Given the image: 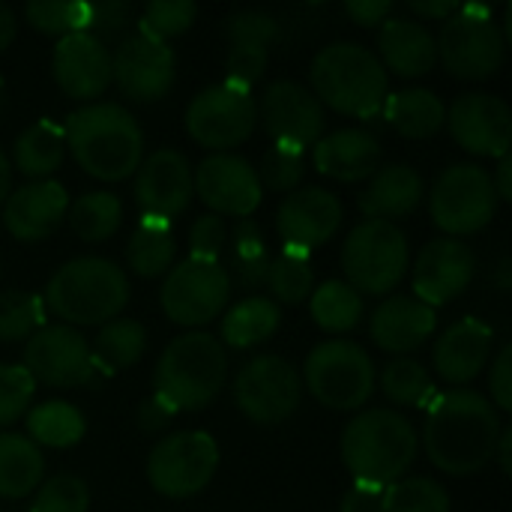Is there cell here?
<instances>
[{
	"mask_svg": "<svg viewBox=\"0 0 512 512\" xmlns=\"http://www.w3.org/2000/svg\"><path fill=\"white\" fill-rule=\"evenodd\" d=\"M312 159L324 177L357 183V180H369L378 171L381 144L366 129H339L315 141Z\"/></svg>",
	"mask_w": 512,
	"mask_h": 512,
	"instance_id": "obj_27",
	"label": "cell"
},
{
	"mask_svg": "<svg viewBox=\"0 0 512 512\" xmlns=\"http://www.w3.org/2000/svg\"><path fill=\"white\" fill-rule=\"evenodd\" d=\"M33 378L24 366H0V429L12 426L33 399Z\"/></svg>",
	"mask_w": 512,
	"mask_h": 512,
	"instance_id": "obj_49",
	"label": "cell"
},
{
	"mask_svg": "<svg viewBox=\"0 0 512 512\" xmlns=\"http://www.w3.org/2000/svg\"><path fill=\"white\" fill-rule=\"evenodd\" d=\"M342 225V201L321 186H306L297 192H288L276 213V228L282 237V246L315 252Z\"/></svg>",
	"mask_w": 512,
	"mask_h": 512,
	"instance_id": "obj_21",
	"label": "cell"
},
{
	"mask_svg": "<svg viewBox=\"0 0 512 512\" xmlns=\"http://www.w3.org/2000/svg\"><path fill=\"white\" fill-rule=\"evenodd\" d=\"M345 12L354 24L360 27H375V24H384L387 15L393 12V3L390 0H348L345 3Z\"/></svg>",
	"mask_w": 512,
	"mask_h": 512,
	"instance_id": "obj_56",
	"label": "cell"
},
{
	"mask_svg": "<svg viewBox=\"0 0 512 512\" xmlns=\"http://www.w3.org/2000/svg\"><path fill=\"white\" fill-rule=\"evenodd\" d=\"M429 207H432L435 225L444 234L462 237L492 222L498 210V195L486 168L474 162H459V165H450L435 180Z\"/></svg>",
	"mask_w": 512,
	"mask_h": 512,
	"instance_id": "obj_10",
	"label": "cell"
},
{
	"mask_svg": "<svg viewBox=\"0 0 512 512\" xmlns=\"http://www.w3.org/2000/svg\"><path fill=\"white\" fill-rule=\"evenodd\" d=\"M303 384L330 411H357L375 393V363L345 339L321 342L303 366Z\"/></svg>",
	"mask_w": 512,
	"mask_h": 512,
	"instance_id": "obj_8",
	"label": "cell"
},
{
	"mask_svg": "<svg viewBox=\"0 0 512 512\" xmlns=\"http://www.w3.org/2000/svg\"><path fill=\"white\" fill-rule=\"evenodd\" d=\"M111 81L135 102H156L174 84V51L144 33L120 42L111 57Z\"/></svg>",
	"mask_w": 512,
	"mask_h": 512,
	"instance_id": "obj_19",
	"label": "cell"
},
{
	"mask_svg": "<svg viewBox=\"0 0 512 512\" xmlns=\"http://www.w3.org/2000/svg\"><path fill=\"white\" fill-rule=\"evenodd\" d=\"M132 15L129 3L123 0H99V3H90V30H117L126 24V18Z\"/></svg>",
	"mask_w": 512,
	"mask_h": 512,
	"instance_id": "obj_54",
	"label": "cell"
},
{
	"mask_svg": "<svg viewBox=\"0 0 512 512\" xmlns=\"http://www.w3.org/2000/svg\"><path fill=\"white\" fill-rule=\"evenodd\" d=\"M387 512H450V495L432 477H408L390 486Z\"/></svg>",
	"mask_w": 512,
	"mask_h": 512,
	"instance_id": "obj_45",
	"label": "cell"
},
{
	"mask_svg": "<svg viewBox=\"0 0 512 512\" xmlns=\"http://www.w3.org/2000/svg\"><path fill=\"white\" fill-rule=\"evenodd\" d=\"M423 198V180L411 165H387L369 177V186L360 192V210L369 219L393 222L417 210Z\"/></svg>",
	"mask_w": 512,
	"mask_h": 512,
	"instance_id": "obj_29",
	"label": "cell"
},
{
	"mask_svg": "<svg viewBox=\"0 0 512 512\" xmlns=\"http://www.w3.org/2000/svg\"><path fill=\"white\" fill-rule=\"evenodd\" d=\"M495 456H498V462H501V471H504V474H512V429L510 426H504V429H501V438H498V444H495Z\"/></svg>",
	"mask_w": 512,
	"mask_h": 512,
	"instance_id": "obj_59",
	"label": "cell"
},
{
	"mask_svg": "<svg viewBox=\"0 0 512 512\" xmlns=\"http://www.w3.org/2000/svg\"><path fill=\"white\" fill-rule=\"evenodd\" d=\"M228 357L216 336L183 333L159 354L153 372V396H159L174 411H201L225 387Z\"/></svg>",
	"mask_w": 512,
	"mask_h": 512,
	"instance_id": "obj_5",
	"label": "cell"
},
{
	"mask_svg": "<svg viewBox=\"0 0 512 512\" xmlns=\"http://www.w3.org/2000/svg\"><path fill=\"white\" fill-rule=\"evenodd\" d=\"M69 195L57 180H33L6 198L3 225L21 243L48 240L66 219Z\"/></svg>",
	"mask_w": 512,
	"mask_h": 512,
	"instance_id": "obj_24",
	"label": "cell"
},
{
	"mask_svg": "<svg viewBox=\"0 0 512 512\" xmlns=\"http://www.w3.org/2000/svg\"><path fill=\"white\" fill-rule=\"evenodd\" d=\"M258 117H261L267 135L273 138V144L291 147V150L315 147V141L321 138L324 126H327V114H324V105L318 102V96L309 87L288 81V78L273 81L264 90Z\"/></svg>",
	"mask_w": 512,
	"mask_h": 512,
	"instance_id": "obj_15",
	"label": "cell"
},
{
	"mask_svg": "<svg viewBox=\"0 0 512 512\" xmlns=\"http://www.w3.org/2000/svg\"><path fill=\"white\" fill-rule=\"evenodd\" d=\"M174 246H177L174 243V225L168 219L141 216L129 234L126 261L138 276L153 279V276H162L165 270H171Z\"/></svg>",
	"mask_w": 512,
	"mask_h": 512,
	"instance_id": "obj_32",
	"label": "cell"
},
{
	"mask_svg": "<svg viewBox=\"0 0 512 512\" xmlns=\"http://www.w3.org/2000/svg\"><path fill=\"white\" fill-rule=\"evenodd\" d=\"M447 126L453 138L474 156H507L512 144V111L507 99L495 93H462L450 111Z\"/></svg>",
	"mask_w": 512,
	"mask_h": 512,
	"instance_id": "obj_17",
	"label": "cell"
},
{
	"mask_svg": "<svg viewBox=\"0 0 512 512\" xmlns=\"http://www.w3.org/2000/svg\"><path fill=\"white\" fill-rule=\"evenodd\" d=\"M174 408L171 405H165L159 396H147L141 405H138V411H135V423H138V429L141 432H162L165 426H171V420H174Z\"/></svg>",
	"mask_w": 512,
	"mask_h": 512,
	"instance_id": "obj_55",
	"label": "cell"
},
{
	"mask_svg": "<svg viewBox=\"0 0 512 512\" xmlns=\"http://www.w3.org/2000/svg\"><path fill=\"white\" fill-rule=\"evenodd\" d=\"M378 48L381 66L402 78H420L438 63L435 36L423 24L408 18H387L378 33Z\"/></svg>",
	"mask_w": 512,
	"mask_h": 512,
	"instance_id": "obj_28",
	"label": "cell"
},
{
	"mask_svg": "<svg viewBox=\"0 0 512 512\" xmlns=\"http://www.w3.org/2000/svg\"><path fill=\"white\" fill-rule=\"evenodd\" d=\"M27 432L36 447L42 444V447L66 450L84 438V417L69 402H42L39 408L30 411Z\"/></svg>",
	"mask_w": 512,
	"mask_h": 512,
	"instance_id": "obj_38",
	"label": "cell"
},
{
	"mask_svg": "<svg viewBox=\"0 0 512 512\" xmlns=\"http://www.w3.org/2000/svg\"><path fill=\"white\" fill-rule=\"evenodd\" d=\"M225 243H228L225 219L216 216V213H204V216L195 219V225H192V231H189V258L222 264Z\"/></svg>",
	"mask_w": 512,
	"mask_h": 512,
	"instance_id": "obj_50",
	"label": "cell"
},
{
	"mask_svg": "<svg viewBox=\"0 0 512 512\" xmlns=\"http://www.w3.org/2000/svg\"><path fill=\"white\" fill-rule=\"evenodd\" d=\"M381 390L393 405H402V408H429L438 396L432 375L411 357H399L384 366Z\"/></svg>",
	"mask_w": 512,
	"mask_h": 512,
	"instance_id": "obj_41",
	"label": "cell"
},
{
	"mask_svg": "<svg viewBox=\"0 0 512 512\" xmlns=\"http://www.w3.org/2000/svg\"><path fill=\"white\" fill-rule=\"evenodd\" d=\"M279 321H282V312L273 300L249 297V300L237 303L234 309H228V315L222 321V339L237 351L255 348L276 333Z\"/></svg>",
	"mask_w": 512,
	"mask_h": 512,
	"instance_id": "obj_36",
	"label": "cell"
},
{
	"mask_svg": "<svg viewBox=\"0 0 512 512\" xmlns=\"http://www.w3.org/2000/svg\"><path fill=\"white\" fill-rule=\"evenodd\" d=\"M66 156V138H63V126L51 123L48 117L30 123L12 147V162L21 174L27 177H48L60 168Z\"/></svg>",
	"mask_w": 512,
	"mask_h": 512,
	"instance_id": "obj_34",
	"label": "cell"
},
{
	"mask_svg": "<svg viewBox=\"0 0 512 512\" xmlns=\"http://www.w3.org/2000/svg\"><path fill=\"white\" fill-rule=\"evenodd\" d=\"M273 297L285 306H297L303 303L312 288H315V270H312V261H309V252H300V249H291V246H282L273 258H270V267H267V282H264Z\"/></svg>",
	"mask_w": 512,
	"mask_h": 512,
	"instance_id": "obj_39",
	"label": "cell"
},
{
	"mask_svg": "<svg viewBox=\"0 0 512 512\" xmlns=\"http://www.w3.org/2000/svg\"><path fill=\"white\" fill-rule=\"evenodd\" d=\"M45 474V459L39 447L24 438L3 432L0 435V498H27Z\"/></svg>",
	"mask_w": 512,
	"mask_h": 512,
	"instance_id": "obj_35",
	"label": "cell"
},
{
	"mask_svg": "<svg viewBox=\"0 0 512 512\" xmlns=\"http://www.w3.org/2000/svg\"><path fill=\"white\" fill-rule=\"evenodd\" d=\"M441 63L456 78L483 81L492 78L507 54V39L495 24L492 3H465L444 24L435 39Z\"/></svg>",
	"mask_w": 512,
	"mask_h": 512,
	"instance_id": "obj_7",
	"label": "cell"
},
{
	"mask_svg": "<svg viewBox=\"0 0 512 512\" xmlns=\"http://www.w3.org/2000/svg\"><path fill=\"white\" fill-rule=\"evenodd\" d=\"M411 252L405 234L393 222L366 219L360 222L342 249V267L345 282L357 294H387L393 291L405 270H408Z\"/></svg>",
	"mask_w": 512,
	"mask_h": 512,
	"instance_id": "obj_9",
	"label": "cell"
},
{
	"mask_svg": "<svg viewBox=\"0 0 512 512\" xmlns=\"http://www.w3.org/2000/svg\"><path fill=\"white\" fill-rule=\"evenodd\" d=\"M438 327V312L417 297H390L372 312V339L381 351L408 354L420 348Z\"/></svg>",
	"mask_w": 512,
	"mask_h": 512,
	"instance_id": "obj_26",
	"label": "cell"
},
{
	"mask_svg": "<svg viewBox=\"0 0 512 512\" xmlns=\"http://www.w3.org/2000/svg\"><path fill=\"white\" fill-rule=\"evenodd\" d=\"M45 327V300L30 291H3L0 294V342L30 339Z\"/></svg>",
	"mask_w": 512,
	"mask_h": 512,
	"instance_id": "obj_42",
	"label": "cell"
},
{
	"mask_svg": "<svg viewBox=\"0 0 512 512\" xmlns=\"http://www.w3.org/2000/svg\"><path fill=\"white\" fill-rule=\"evenodd\" d=\"M477 270L474 249L465 240L444 237L420 249L414 264V291L426 306H447L468 291Z\"/></svg>",
	"mask_w": 512,
	"mask_h": 512,
	"instance_id": "obj_20",
	"label": "cell"
},
{
	"mask_svg": "<svg viewBox=\"0 0 512 512\" xmlns=\"http://www.w3.org/2000/svg\"><path fill=\"white\" fill-rule=\"evenodd\" d=\"M216 468L219 447L207 432H174L150 450L147 480L165 498H192L210 486Z\"/></svg>",
	"mask_w": 512,
	"mask_h": 512,
	"instance_id": "obj_11",
	"label": "cell"
},
{
	"mask_svg": "<svg viewBox=\"0 0 512 512\" xmlns=\"http://www.w3.org/2000/svg\"><path fill=\"white\" fill-rule=\"evenodd\" d=\"M489 390L498 411H512V345H504L489 372Z\"/></svg>",
	"mask_w": 512,
	"mask_h": 512,
	"instance_id": "obj_53",
	"label": "cell"
},
{
	"mask_svg": "<svg viewBox=\"0 0 512 512\" xmlns=\"http://www.w3.org/2000/svg\"><path fill=\"white\" fill-rule=\"evenodd\" d=\"M267 57L270 51H261V48H231L225 60V72H228L225 81L252 93V84L261 81L267 69Z\"/></svg>",
	"mask_w": 512,
	"mask_h": 512,
	"instance_id": "obj_51",
	"label": "cell"
},
{
	"mask_svg": "<svg viewBox=\"0 0 512 512\" xmlns=\"http://www.w3.org/2000/svg\"><path fill=\"white\" fill-rule=\"evenodd\" d=\"M24 369L33 381L48 387H81L99 375L93 369L90 345L75 327H42L24 345Z\"/></svg>",
	"mask_w": 512,
	"mask_h": 512,
	"instance_id": "obj_16",
	"label": "cell"
},
{
	"mask_svg": "<svg viewBox=\"0 0 512 512\" xmlns=\"http://www.w3.org/2000/svg\"><path fill=\"white\" fill-rule=\"evenodd\" d=\"M498 408L474 390L435 396L423 426V447L435 468L450 477H468L489 465L501 438Z\"/></svg>",
	"mask_w": 512,
	"mask_h": 512,
	"instance_id": "obj_1",
	"label": "cell"
},
{
	"mask_svg": "<svg viewBox=\"0 0 512 512\" xmlns=\"http://www.w3.org/2000/svg\"><path fill=\"white\" fill-rule=\"evenodd\" d=\"M123 204L111 192H87L69 204L66 219L84 243H102L120 228Z\"/></svg>",
	"mask_w": 512,
	"mask_h": 512,
	"instance_id": "obj_40",
	"label": "cell"
},
{
	"mask_svg": "<svg viewBox=\"0 0 512 512\" xmlns=\"http://www.w3.org/2000/svg\"><path fill=\"white\" fill-rule=\"evenodd\" d=\"M492 186H495V195H498V201H510L512 198V156L510 153L498 159V168H495Z\"/></svg>",
	"mask_w": 512,
	"mask_h": 512,
	"instance_id": "obj_58",
	"label": "cell"
},
{
	"mask_svg": "<svg viewBox=\"0 0 512 512\" xmlns=\"http://www.w3.org/2000/svg\"><path fill=\"white\" fill-rule=\"evenodd\" d=\"M384 114L390 126L405 138H432L447 123V108L441 96H435L426 87H408L387 96Z\"/></svg>",
	"mask_w": 512,
	"mask_h": 512,
	"instance_id": "obj_30",
	"label": "cell"
},
{
	"mask_svg": "<svg viewBox=\"0 0 512 512\" xmlns=\"http://www.w3.org/2000/svg\"><path fill=\"white\" fill-rule=\"evenodd\" d=\"M147 348V330L132 318H114L102 324L99 336L90 345L96 375H117L141 360Z\"/></svg>",
	"mask_w": 512,
	"mask_h": 512,
	"instance_id": "obj_33",
	"label": "cell"
},
{
	"mask_svg": "<svg viewBox=\"0 0 512 512\" xmlns=\"http://www.w3.org/2000/svg\"><path fill=\"white\" fill-rule=\"evenodd\" d=\"M387 495H390V486L354 480V486L342 498L339 512H387Z\"/></svg>",
	"mask_w": 512,
	"mask_h": 512,
	"instance_id": "obj_52",
	"label": "cell"
},
{
	"mask_svg": "<svg viewBox=\"0 0 512 512\" xmlns=\"http://www.w3.org/2000/svg\"><path fill=\"white\" fill-rule=\"evenodd\" d=\"M24 15L36 30L48 36L84 33L90 27V3L84 0H30Z\"/></svg>",
	"mask_w": 512,
	"mask_h": 512,
	"instance_id": "obj_43",
	"label": "cell"
},
{
	"mask_svg": "<svg viewBox=\"0 0 512 512\" xmlns=\"http://www.w3.org/2000/svg\"><path fill=\"white\" fill-rule=\"evenodd\" d=\"M87 507H90L87 483L72 474H57L39 486L30 512H87Z\"/></svg>",
	"mask_w": 512,
	"mask_h": 512,
	"instance_id": "obj_46",
	"label": "cell"
},
{
	"mask_svg": "<svg viewBox=\"0 0 512 512\" xmlns=\"http://www.w3.org/2000/svg\"><path fill=\"white\" fill-rule=\"evenodd\" d=\"M498 288L507 294L512 288V261L510 258H501V264H498Z\"/></svg>",
	"mask_w": 512,
	"mask_h": 512,
	"instance_id": "obj_62",
	"label": "cell"
},
{
	"mask_svg": "<svg viewBox=\"0 0 512 512\" xmlns=\"http://www.w3.org/2000/svg\"><path fill=\"white\" fill-rule=\"evenodd\" d=\"M312 93L321 105H330L351 117H375L387 102V69L378 54L357 42H333L312 60Z\"/></svg>",
	"mask_w": 512,
	"mask_h": 512,
	"instance_id": "obj_4",
	"label": "cell"
},
{
	"mask_svg": "<svg viewBox=\"0 0 512 512\" xmlns=\"http://www.w3.org/2000/svg\"><path fill=\"white\" fill-rule=\"evenodd\" d=\"M195 195V180H192V165L183 153L177 150H153L147 159L138 165L135 177V201L144 210V216H159V219H174L189 207Z\"/></svg>",
	"mask_w": 512,
	"mask_h": 512,
	"instance_id": "obj_22",
	"label": "cell"
},
{
	"mask_svg": "<svg viewBox=\"0 0 512 512\" xmlns=\"http://www.w3.org/2000/svg\"><path fill=\"white\" fill-rule=\"evenodd\" d=\"M312 321L327 333H348L363 318V294H357L348 282L330 279L312 291L309 303Z\"/></svg>",
	"mask_w": 512,
	"mask_h": 512,
	"instance_id": "obj_37",
	"label": "cell"
},
{
	"mask_svg": "<svg viewBox=\"0 0 512 512\" xmlns=\"http://www.w3.org/2000/svg\"><path fill=\"white\" fill-rule=\"evenodd\" d=\"M225 36H228L231 48L267 51L279 36V24L273 15H267L261 9H243V12H234L225 18Z\"/></svg>",
	"mask_w": 512,
	"mask_h": 512,
	"instance_id": "obj_47",
	"label": "cell"
},
{
	"mask_svg": "<svg viewBox=\"0 0 512 512\" xmlns=\"http://www.w3.org/2000/svg\"><path fill=\"white\" fill-rule=\"evenodd\" d=\"M462 3L456 0H411V9L420 15V18H438V21H447Z\"/></svg>",
	"mask_w": 512,
	"mask_h": 512,
	"instance_id": "obj_57",
	"label": "cell"
},
{
	"mask_svg": "<svg viewBox=\"0 0 512 512\" xmlns=\"http://www.w3.org/2000/svg\"><path fill=\"white\" fill-rule=\"evenodd\" d=\"M66 147L75 162L99 180H126L141 165L144 135L135 117L114 102H93L66 117Z\"/></svg>",
	"mask_w": 512,
	"mask_h": 512,
	"instance_id": "obj_2",
	"label": "cell"
},
{
	"mask_svg": "<svg viewBox=\"0 0 512 512\" xmlns=\"http://www.w3.org/2000/svg\"><path fill=\"white\" fill-rule=\"evenodd\" d=\"M303 174H306V156H303V150H291V147L273 144L264 153L258 180H261V189L267 186L273 192H294L300 186Z\"/></svg>",
	"mask_w": 512,
	"mask_h": 512,
	"instance_id": "obj_48",
	"label": "cell"
},
{
	"mask_svg": "<svg viewBox=\"0 0 512 512\" xmlns=\"http://www.w3.org/2000/svg\"><path fill=\"white\" fill-rule=\"evenodd\" d=\"M126 303L129 279L108 258H75L63 264L45 288V306L78 327L108 324Z\"/></svg>",
	"mask_w": 512,
	"mask_h": 512,
	"instance_id": "obj_6",
	"label": "cell"
},
{
	"mask_svg": "<svg viewBox=\"0 0 512 512\" xmlns=\"http://www.w3.org/2000/svg\"><path fill=\"white\" fill-rule=\"evenodd\" d=\"M192 180H195V192L216 216L228 213V216L246 219L249 213L258 210L261 195H264L258 171L243 156H234V153L207 156L192 171Z\"/></svg>",
	"mask_w": 512,
	"mask_h": 512,
	"instance_id": "obj_18",
	"label": "cell"
},
{
	"mask_svg": "<svg viewBox=\"0 0 512 512\" xmlns=\"http://www.w3.org/2000/svg\"><path fill=\"white\" fill-rule=\"evenodd\" d=\"M495 330L480 318H462L435 345V369L447 384L474 381L492 357Z\"/></svg>",
	"mask_w": 512,
	"mask_h": 512,
	"instance_id": "obj_25",
	"label": "cell"
},
{
	"mask_svg": "<svg viewBox=\"0 0 512 512\" xmlns=\"http://www.w3.org/2000/svg\"><path fill=\"white\" fill-rule=\"evenodd\" d=\"M258 123V105L249 90L228 81L201 90L186 108V132L210 150H228L243 144Z\"/></svg>",
	"mask_w": 512,
	"mask_h": 512,
	"instance_id": "obj_13",
	"label": "cell"
},
{
	"mask_svg": "<svg viewBox=\"0 0 512 512\" xmlns=\"http://www.w3.org/2000/svg\"><path fill=\"white\" fill-rule=\"evenodd\" d=\"M9 186H12V168H9L6 153L0 150V204L9 198Z\"/></svg>",
	"mask_w": 512,
	"mask_h": 512,
	"instance_id": "obj_61",
	"label": "cell"
},
{
	"mask_svg": "<svg viewBox=\"0 0 512 512\" xmlns=\"http://www.w3.org/2000/svg\"><path fill=\"white\" fill-rule=\"evenodd\" d=\"M222 255L228 258V270H225L228 279L234 276V282L240 288H258L267 282V267H270L273 252L264 240V231L249 216L237 219Z\"/></svg>",
	"mask_w": 512,
	"mask_h": 512,
	"instance_id": "obj_31",
	"label": "cell"
},
{
	"mask_svg": "<svg viewBox=\"0 0 512 512\" xmlns=\"http://www.w3.org/2000/svg\"><path fill=\"white\" fill-rule=\"evenodd\" d=\"M231 297V279L222 264L186 258L162 282V312L180 327H204L225 312Z\"/></svg>",
	"mask_w": 512,
	"mask_h": 512,
	"instance_id": "obj_12",
	"label": "cell"
},
{
	"mask_svg": "<svg viewBox=\"0 0 512 512\" xmlns=\"http://www.w3.org/2000/svg\"><path fill=\"white\" fill-rule=\"evenodd\" d=\"M303 399V381L297 369L276 357H255L249 360L234 381V402L237 408L261 426H273L288 420Z\"/></svg>",
	"mask_w": 512,
	"mask_h": 512,
	"instance_id": "obj_14",
	"label": "cell"
},
{
	"mask_svg": "<svg viewBox=\"0 0 512 512\" xmlns=\"http://www.w3.org/2000/svg\"><path fill=\"white\" fill-rule=\"evenodd\" d=\"M417 459L414 426L387 408L357 414L342 435V462L357 483L393 486Z\"/></svg>",
	"mask_w": 512,
	"mask_h": 512,
	"instance_id": "obj_3",
	"label": "cell"
},
{
	"mask_svg": "<svg viewBox=\"0 0 512 512\" xmlns=\"http://www.w3.org/2000/svg\"><path fill=\"white\" fill-rule=\"evenodd\" d=\"M195 15H198V6L192 0H150L141 12L138 33L168 45V39L192 27Z\"/></svg>",
	"mask_w": 512,
	"mask_h": 512,
	"instance_id": "obj_44",
	"label": "cell"
},
{
	"mask_svg": "<svg viewBox=\"0 0 512 512\" xmlns=\"http://www.w3.org/2000/svg\"><path fill=\"white\" fill-rule=\"evenodd\" d=\"M12 39H15V12L6 3H0V51L9 48Z\"/></svg>",
	"mask_w": 512,
	"mask_h": 512,
	"instance_id": "obj_60",
	"label": "cell"
},
{
	"mask_svg": "<svg viewBox=\"0 0 512 512\" xmlns=\"http://www.w3.org/2000/svg\"><path fill=\"white\" fill-rule=\"evenodd\" d=\"M57 87L72 99H96L111 84V54L93 33H69L57 39L51 57Z\"/></svg>",
	"mask_w": 512,
	"mask_h": 512,
	"instance_id": "obj_23",
	"label": "cell"
}]
</instances>
